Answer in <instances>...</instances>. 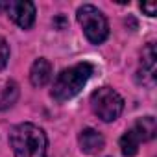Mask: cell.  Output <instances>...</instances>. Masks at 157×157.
<instances>
[{
    "mask_svg": "<svg viewBox=\"0 0 157 157\" xmlns=\"http://www.w3.org/2000/svg\"><path fill=\"white\" fill-rule=\"evenodd\" d=\"M17 94H19L17 85H15L13 82H10V83L6 85V89H4V93H2V96H0V111L6 109V107H10V105H13V102L17 100Z\"/></svg>",
    "mask_w": 157,
    "mask_h": 157,
    "instance_id": "obj_11",
    "label": "cell"
},
{
    "mask_svg": "<svg viewBox=\"0 0 157 157\" xmlns=\"http://www.w3.org/2000/svg\"><path fill=\"white\" fill-rule=\"evenodd\" d=\"M140 142H144L142 133H140L139 126L133 124V128L128 129V131L120 137V150H122V153H124L126 157H133V155L139 151Z\"/></svg>",
    "mask_w": 157,
    "mask_h": 157,
    "instance_id": "obj_8",
    "label": "cell"
},
{
    "mask_svg": "<svg viewBox=\"0 0 157 157\" xmlns=\"http://www.w3.org/2000/svg\"><path fill=\"white\" fill-rule=\"evenodd\" d=\"M135 124L139 126V129H140V133H142L144 142H146V140H151V139L155 137L157 126H155V118H153V117H144V118H139Z\"/></svg>",
    "mask_w": 157,
    "mask_h": 157,
    "instance_id": "obj_10",
    "label": "cell"
},
{
    "mask_svg": "<svg viewBox=\"0 0 157 157\" xmlns=\"http://www.w3.org/2000/svg\"><path fill=\"white\" fill-rule=\"evenodd\" d=\"M139 74H142L140 83L150 85V87L153 85V82H155V46L153 44H148L144 48V52H142V68H140Z\"/></svg>",
    "mask_w": 157,
    "mask_h": 157,
    "instance_id": "obj_9",
    "label": "cell"
},
{
    "mask_svg": "<svg viewBox=\"0 0 157 157\" xmlns=\"http://www.w3.org/2000/svg\"><path fill=\"white\" fill-rule=\"evenodd\" d=\"M140 10L148 13V17H153L155 11H157V6L155 4H140Z\"/></svg>",
    "mask_w": 157,
    "mask_h": 157,
    "instance_id": "obj_13",
    "label": "cell"
},
{
    "mask_svg": "<svg viewBox=\"0 0 157 157\" xmlns=\"http://www.w3.org/2000/svg\"><path fill=\"white\" fill-rule=\"evenodd\" d=\"M91 107L98 118H102L104 122H113L120 117L124 109V100L115 89L102 87L91 94Z\"/></svg>",
    "mask_w": 157,
    "mask_h": 157,
    "instance_id": "obj_4",
    "label": "cell"
},
{
    "mask_svg": "<svg viewBox=\"0 0 157 157\" xmlns=\"http://www.w3.org/2000/svg\"><path fill=\"white\" fill-rule=\"evenodd\" d=\"M50 78H52V65H50V61H46L44 57L35 59V63L30 68V82H32V85L43 87V85H46L50 82Z\"/></svg>",
    "mask_w": 157,
    "mask_h": 157,
    "instance_id": "obj_7",
    "label": "cell"
},
{
    "mask_svg": "<svg viewBox=\"0 0 157 157\" xmlns=\"http://www.w3.org/2000/svg\"><path fill=\"white\" fill-rule=\"evenodd\" d=\"M94 67L87 61L78 63L70 68H65L59 72V76L54 82V89H52V96L57 102H67L70 98H74L78 93L83 89V85L89 82V78L93 76Z\"/></svg>",
    "mask_w": 157,
    "mask_h": 157,
    "instance_id": "obj_2",
    "label": "cell"
},
{
    "mask_svg": "<svg viewBox=\"0 0 157 157\" xmlns=\"http://www.w3.org/2000/svg\"><path fill=\"white\" fill-rule=\"evenodd\" d=\"M78 140H80V148H82V151L87 153V155L98 153V151H102L104 146H105V140H104L102 133H98V131L93 129V128L83 129V131L80 133V139H78Z\"/></svg>",
    "mask_w": 157,
    "mask_h": 157,
    "instance_id": "obj_6",
    "label": "cell"
},
{
    "mask_svg": "<svg viewBox=\"0 0 157 157\" xmlns=\"http://www.w3.org/2000/svg\"><path fill=\"white\" fill-rule=\"evenodd\" d=\"M78 22L82 24L85 37L93 44L104 43L107 39V35H109L107 19L104 17V13L98 8H94L91 4H85V6H82L78 10Z\"/></svg>",
    "mask_w": 157,
    "mask_h": 157,
    "instance_id": "obj_3",
    "label": "cell"
},
{
    "mask_svg": "<svg viewBox=\"0 0 157 157\" xmlns=\"http://www.w3.org/2000/svg\"><path fill=\"white\" fill-rule=\"evenodd\" d=\"M10 144L15 157H46L48 140L35 124H19L10 133Z\"/></svg>",
    "mask_w": 157,
    "mask_h": 157,
    "instance_id": "obj_1",
    "label": "cell"
},
{
    "mask_svg": "<svg viewBox=\"0 0 157 157\" xmlns=\"http://www.w3.org/2000/svg\"><path fill=\"white\" fill-rule=\"evenodd\" d=\"M0 10H2V2H0Z\"/></svg>",
    "mask_w": 157,
    "mask_h": 157,
    "instance_id": "obj_14",
    "label": "cell"
},
{
    "mask_svg": "<svg viewBox=\"0 0 157 157\" xmlns=\"http://www.w3.org/2000/svg\"><path fill=\"white\" fill-rule=\"evenodd\" d=\"M10 59V46L4 37H0V68H4Z\"/></svg>",
    "mask_w": 157,
    "mask_h": 157,
    "instance_id": "obj_12",
    "label": "cell"
},
{
    "mask_svg": "<svg viewBox=\"0 0 157 157\" xmlns=\"http://www.w3.org/2000/svg\"><path fill=\"white\" fill-rule=\"evenodd\" d=\"M6 10H8V15L11 17V21L28 30L32 28L33 21H35V6L32 2H22V0H11V2L6 4Z\"/></svg>",
    "mask_w": 157,
    "mask_h": 157,
    "instance_id": "obj_5",
    "label": "cell"
}]
</instances>
